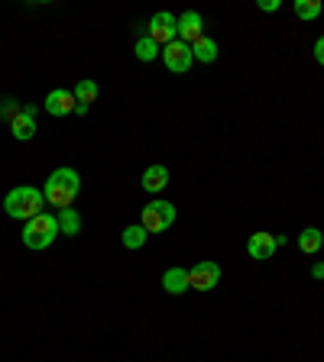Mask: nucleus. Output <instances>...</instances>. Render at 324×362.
<instances>
[{"label": "nucleus", "instance_id": "obj_1", "mask_svg": "<svg viewBox=\"0 0 324 362\" xmlns=\"http://www.w3.org/2000/svg\"><path fill=\"white\" fill-rule=\"evenodd\" d=\"M43 194H45V204H52V207H59V211L72 207V201L81 194V178H78V171L75 169H55L52 175H49V181H45Z\"/></svg>", "mask_w": 324, "mask_h": 362}, {"label": "nucleus", "instance_id": "obj_2", "mask_svg": "<svg viewBox=\"0 0 324 362\" xmlns=\"http://www.w3.org/2000/svg\"><path fill=\"white\" fill-rule=\"evenodd\" d=\"M43 207H45V194L39 188H32V184H20V188H13L3 198V211L13 220H32L36 213H43Z\"/></svg>", "mask_w": 324, "mask_h": 362}, {"label": "nucleus", "instance_id": "obj_3", "mask_svg": "<svg viewBox=\"0 0 324 362\" xmlns=\"http://www.w3.org/2000/svg\"><path fill=\"white\" fill-rule=\"evenodd\" d=\"M59 233H62L59 230V217L43 211V213H36L32 220H26V226H23V246H30V249H49Z\"/></svg>", "mask_w": 324, "mask_h": 362}, {"label": "nucleus", "instance_id": "obj_4", "mask_svg": "<svg viewBox=\"0 0 324 362\" xmlns=\"http://www.w3.org/2000/svg\"><path fill=\"white\" fill-rule=\"evenodd\" d=\"M175 224V207L169 201H150L140 213V226L146 233H162Z\"/></svg>", "mask_w": 324, "mask_h": 362}, {"label": "nucleus", "instance_id": "obj_5", "mask_svg": "<svg viewBox=\"0 0 324 362\" xmlns=\"http://www.w3.org/2000/svg\"><path fill=\"white\" fill-rule=\"evenodd\" d=\"M146 36H150L156 45H169L179 39V17H172V13H156L150 23H146Z\"/></svg>", "mask_w": 324, "mask_h": 362}, {"label": "nucleus", "instance_id": "obj_6", "mask_svg": "<svg viewBox=\"0 0 324 362\" xmlns=\"http://www.w3.org/2000/svg\"><path fill=\"white\" fill-rule=\"evenodd\" d=\"M162 62H165V68H169V72H175V75H182V72H188V68L194 65L192 45H185L182 39H175V43L162 45Z\"/></svg>", "mask_w": 324, "mask_h": 362}, {"label": "nucleus", "instance_id": "obj_7", "mask_svg": "<svg viewBox=\"0 0 324 362\" xmlns=\"http://www.w3.org/2000/svg\"><path fill=\"white\" fill-rule=\"evenodd\" d=\"M221 281V266L217 262H194L188 268V288L194 291H211Z\"/></svg>", "mask_w": 324, "mask_h": 362}, {"label": "nucleus", "instance_id": "obj_8", "mask_svg": "<svg viewBox=\"0 0 324 362\" xmlns=\"http://www.w3.org/2000/svg\"><path fill=\"white\" fill-rule=\"evenodd\" d=\"M75 91H65V87H55L45 94V114H52V117H68V114H75Z\"/></svg>", "mask_w": 324, "mask_h": 362}, {"label": "nucleus", "instance_id": "obj_9", "mask_svg": "<svg viewBox=\"0 0 324 362\" xmlns=\"http://www.w3.org/2000/svg\"><path fill=\"white\" fill-rule=\"evenodd\" d=\"M201 36H205V20H201V13H194V10L182 13V17H179V39H182L185 45H194Z\"/></svg>", "mask_w": 324, "mask_h": 362}, {"label": "nucleus", "instance_id": "obj_10", "mask_svg": "<svg viewBox=\"0 0 324 362\" xmlns=\"http://www.w3.org/2000/svg\"><path fill=\"white\" fill-rule=\"evenodd\" d=\"M10 133L20 139V142H26V139L36 136V104H23L20 117L10 123Z\"/></svg>", "mask_w": 324, "mask_h": 362}, {"label": "nucleus", "instance_id": "obj_11", "mask_svg": "<svg viewBox=\"0 0 324 362\" xmlns=\"http://www.w3.org/2000/svg\"><path fill=\"white\" fill-rule=\"evenodd\" d=\"M276 249H279V246H276V236H272V233H253L247 239L250 259H272Z\"/></svg>", "mask_w": 324, "mask_h": 362}, {"label": "nucleus", "instance_id": "obj_12", "mask_svg": "<svg viewBox=\"0 0 324 362\" xmlns=\"http://www.w3.org/2000/svg\"><path fill=\"white\" fill-rule=\"evenodd\" d=\"M165 184H169V169L165 165H150V169L143 171V188L150 194H159Z\"/></svg>", "mask_w": 324, "mask_h": 362}, {"label": "nucleus", "instance_id": "obj_13", "mask_svg": "<svg viewBox=\"0 0 324 362\" xmlns=\"http://www.w3.org/2000/svg\"><path fill=\"white\" fill-rule=\"evenodd\" d=\"M162 288H165L169 295L188 291V268H169V272L162 275Z\"/></svg>", "mask_w": 324, "mask_h": 362}, {"label": "nucleus", "instance_id": "obj_14", "mask_svg": "<svg viewBox=\"0 0 324 362\" xmlns=\"http://www.w3.org/2000/svg\"><path fill=\"white\" fill-rule=\"evenodd\" d=\"M59 230H62L65 236H78V233H81V213H78L75 207L59 211Z\"/></svg>", "mask_w": 324, "mask_h": 362}, {"label": "nucleus", "instance_id": "obj_15", "mask_svg": "<svg viewBox=\"0 0 324 362\" xmlns=\"http://www.w3.org/2000/svg\"><path fill=\"white\" fill-rule=\"evenodd\" d=\"M321 243H324V233L318 230V226H308V230H302V233H298V249H302V253H308V256H314V253L321 249Z\"/></svg>", "mask_w": 324, "mask_h": 362}, {"label": "nucleus", "instance_id": "obj_16", "mask_svg": "<svg viewBox=\"0 0 324 362\" xmlns=\"http://www.w3.org/2000/svg\"><path fill=\"white\" fill-rule=\"evenodd\" d=\"M97 91H101V87H97V81H91V78H81V81L75 85V100H78V104H85V107H91L97 100Z\"/></svg>", "mask_w": 324, "mask_h": 362}, {"label": "nucleus", "instance_id": "obj_17", "mask_svg": "<svg viewBox=\"0 0 324 362\" xmlns=\"http://www.w3.org/2000/svg\"><path fill=\"white\" fill-rule=\"evenodd\" d=\"M192 55H194V62H214L217 58V43L214 39H207V36H201V39L192 45Z\"/></svg>", "mask_w": 324, "mask_h": 362}, {"label": "nucleus", "instance_id": "obj_18", "mask_svg": "<svg viewBox=\"0 0 324 362\" xmlns=\"http://www.w3.org/2000/svg\"><path fill=\"white\" fill-rule=\"evenodd\" d=\"M295 17L298 20H318L321 17V0H295Z\"/></svg>", "mask_w": 324, "mask_h": 362}, {"label": "nucleus", "instance_id": "obj_19", "mask_svg": "<svg viewBox=\"0 0 324 362\" xmlns=\"http://www.w3.org/2000/svg\"><path fill=\"white\" fill-rule=\"evenodd\" d=\"M159 52H162V45H156L150 36L136 39V58H140V62H152V58H156Z\"/></svg>", "mask_w": 324, "mask_h": 362}, {"label": "nucleus", "instance_id": "obj_20", "mask_svg": "<svg viewBox=\"0 0 324 362\" xmlns=\"http://www.w3.org/2000/svg\"><path fill=\"white\" fill-rule=\"evenodd\" d=\"M146 230H143V226H127V230H123V246H127V249H140L143 243H146Z\"/></svg>", "mask_w": 324, "mask_h": 362}, {"label": "nucleus", "instance_id": "obj_21", "mask_svg": "<svg viewBox=\"0 0 324 362\" xmlns=\"http://www.w3.org/2000/svg\"><path fill=\"white\" fill-rule=\"evenodd\" d=\"M23 104H17L13 97H0V120H7V123H13V120L20 117Z\"/></svg>", "mask_w": 324, "mask_h": 362}, {"label": "nucleus", "instance_id": "obj_22", "mask_svg": "<svg viewBox=\"0 0 324 362\" xmlns=\"http://www.w3.org/2000/svg\"><path fill=\"white\" fill-rule=\"evenodd\" d=\"M256 7H259V10H263V13H276V10H279V7H282V0H259Z\"/></svg>", "mask_w": 324, "mask_h": 362}, {"label": "nucleus", "instance_id": "obj_23", "mask_svg": "<svg viewBox=\"0 0 324 362\" xmlns=\"http://www.w3.org/2000/svg\"><path fill=\"white\" fill-rule=\"evenodd\" d=\"M314 58H318V65H324V36L314 43Z\"/></svg>", "mask_w": 324, "mask_h": 362}, {"label": "nucleus", "instance_id": "obj_24", "mask_svg": "<svg viewBox=\"0 0 324 362\" xmlns=\"http://www.w3.org/2000/svg\"><path fill=\"white\" fill-rule=\"evenodd\" d=\"M312 278H318V281L324 278V262H314L312 266Z\"/></svg>", "mask_w": 324, "mask_h": 362}]
</instances>
